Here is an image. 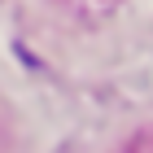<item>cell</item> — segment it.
I'll return each mask as SVG.
<instances>
[]
</instances>
